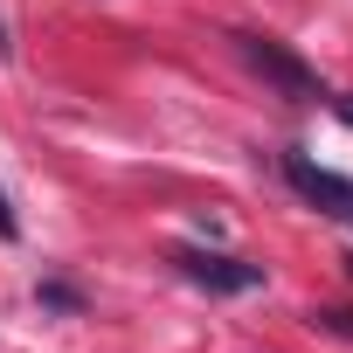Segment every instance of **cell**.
Instances as JSON below:
<instances>
[{
    "label": "cell",
    "mask_w": 353,
    "mask_h": 353,
    "mask_svg": "<svg viewBox=\"0 0 353 353\" xmlns=\"http://www.w3.org/2000/svg\"><path fill=\"white\" fill-rule=\"evenodd\" d=\"M236 56H243L270 90H284L291 104H319V97H325L319 70H312V63H298V56H291L284 42H270V35H236Z\"/></svg>",
    "instance_id": "obj_1"
},
{
    "label": "cell",
    "mask_w": 353,
    "mask_h": 353,
    "mask_svg": "<svg viewBox=\"0 0 353 353\" xmlns=\"http://www.w3.org/2000/svg\"><path fill=\"white\" fill-rule=\"evenodd\" d=\"M173 263H181V277H188V284L222 291V298H236V291H256V284H263V270H256V263H236V256H222V250H173Z\"/></svg>",
    "instance_id": "obj_2"
},
{
    "label": "cell",
    "mask_w": 353,
    "mask_h": 353,
    "mask_svg": "<svg viewBox=\"0 0 353 353\" xmlns=\"http://www.w3.org/2000/svg\"><path fill=\"white\" fill-rule=\"evenodd\" d=\"M284 173H291V188L312 201V208H325V215H339V222H353V181H339V173H325V166H312L305 152H284Z\"/></svg>",
    "instance_id": "obj_3"
},
{
    "label": "cell",
    "mask_w": 353,
    "mask_h": 353,
    "mask_svg": "<svg viewBox=\"0 0 353 353\" xmlns=\"http://www.w3.org/2000/svg\"><path fill=\"white\" fill-rule=\"evenodd\" d=\"M42 305H63V312H77V291H63V284H42Z\"/></svg>",
    "instance_id": "obj_4"
},
{
    "label": "cell",
    "mask_w": 353,
    "mask_h": 353,
    "mask_svg": "<svg viewBox=\"0 0 353 353\" xmlns=\"http://www.w3.org/2000/svg\"><path fill=\"white\" fill-rule=\"evenodd\" d=\"M21 236V222H14V208H8V194H0V243H14Z\"/></svg>",
    "instance_id": "obj_5"
},
{
    "label": "cell",
    "mask_w": 353,
    "mask_h": 353,
    "mask_svg": "<svg viewBox=\"0 0 353 353\" xmlns=\"http://www.w3.org/2000/svg\"><path fill=\"white\" fill-rule=\"evenodd\" d=\"M319 325H332V332H353V312H319Z\"/></svg>",
    "instance_id": "obj_6"
},
{
    "label": "cell",
    "mask_w": 353,
    "mask_h": 353,
    "mask_svg": "<svg viewBox=\"0 0 353 353\" xmlns=\"http://www.w3.org/2000/svg\"><path fill=\"white\" fill-rule=\"evenodd\" d=\"M339 118H346V125H353V97H339Z\"/></svg>",
    "instance_id": "obj_7"
},
{
    "label": "cell",
    "mask_w": 353,
    "mask_h": 353,
    "mask_svg": "<svg viewBox=\"0 0 353 353\" xmlns=\"http://www.w3.org/2000/svg\"><path fill=\"white\" fill-rule=\"evenodd\" d=\"M0 56H8V28H0Z\"/></svg>",
    "instance_id": "obj_8"
}]
</instances>
